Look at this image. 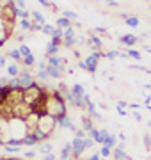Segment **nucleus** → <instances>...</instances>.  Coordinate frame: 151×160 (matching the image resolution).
<instances>
[{"mask_svg":"<svg viewBox=\"0 0 151 160\" xmlns=\"http://www.w3.org/2000/svg\"><path fill=\"white\" fill-rule=\"evenodd\" d=\"M43 91H45V87H43V84H37V82H36L32 87L25 89V103H29V105L36 103V101L39 100V96L43 94Z\"/></svg>","mask_w":151,"mask_h":160,"instance_id":"1","label":"nucleus"},{"mask_svg":"<svg viewBox=\"0 0 151 160\" xmlns=\"http://www.w3.org/2000/svg\"><path fill=\"white\" fill-rule=\"evenodd\" d=\"M57 125H59V123H57V118H53V116H50V114H46L45 118L39 119V126H37V128H39L43 133H46V135L50 137V135H52V130H53Z\"/></svg>","mask_w":151,"mask_h":160,"instance_id":"2","label":"nucleus"},{"mask_svg":"<svg viewBox=\"0 0 151 160\" xmlns=\"http://www.w3.org/2000/svg\"><path fill=\"white\" fill-rule=\"evenodd\" d=\"M18 77H20V85L23 87V89H29V87H32L36 84V80H34V77L30 75L29 70H21Z\"/></svg>","mask_w":151,"mask_h":160,"instance_id":"3","label":"nucleus"},{"mask_svg":"<svg viewBox=\"0 0 151 160\" xmlns=\"http://www.w3.org/2000/svg\"><path fill=\"white\" fill-rule=\"evenodd\" d=\"M103 54L101 52H93L87 59H85V62H87V71L89 73H96V66H98V61Z\"/></svg>","mask_w":151,"mask_h":160,"instance_id":"4","label":"nucleus"},{"mask_svg":"<svg viewBox=\"0 0 151 160\" xmlns=\"http://www.w3.org/2000/svg\"><path fill=\"white\" fill-rule=\"evenodd\" d=\"M71 144H73V158H77V160H80V156H82V153L85 151V146H84V139H75L71 141Z\"/></svg>","mask_w":151,"mask_h":160,"instance_id":"5","label":"nucleus"},{"mask_svg":"<svg viewBox=\"0 0 151 160\" xmlns=\"http://www.w3.org/2000/svg\"><path fill=\"white\" fill-rule=\"evenodd\" d=\"M36 144H39V139H37V135H36L34 132H29V133L23 135V146L32 148V146H36Z\"/></svg>","mask_w":151,"mask_h":160,"instance_id":"6","label":"nucleus"},{"mask_svg":"<svg viewBox=\"0 0 151 160\" xmlns=\"http://www.w3.org/2000/svg\"><path fill=\"white\" fill-rule=\"evenodd\" d=\"M137 41H139V37H137V36H133V34H124V36H121V37H119V43L126 44V47H133Z\"/></svg>","mask_w":151,"mask_h":160,"instance_id":"7","label":"nucleus"},{"mask_svg":"<svg viewBox=\"0 0 151 160\" xmlns=\"http://www.w3.org/2000/svg\"><path fill=\"white\" fill-rule=\"evenodd\" d=\"M57 123H59V126H60V128H68V130H71V132H77V128H75L73 121H71L68 116H64V118L57 119Z\"/></svg>","mask_w":151,"mask_h":160,"instance_id":"8","label":"nucleus"},{"mask_svg":"<svg viewBox=\"0 0 151 160\" xmlns=\"http://www.w3.org/2000/svg\"><path fill=\"white\" fill-rule=\"evenodd\" d=\"M114 160H130V156H128L126 153H124V149L121 148V146H117V148H114Z\"/></svg>","mask_w":151,"mask_h":160,"instance_id":"9","label":"nucleus"},{"mask_svg":"<svg viewBox=\"0 0 151 160\" xmlns=\"http://www.w3.org/2000/svg\"><path fill=\"white\" fill-rule=\"evenodd\" d=\"M57 27L59 29H62V30H66V29H70L71 27V20H68V18H64V16H60V18H57Z\"/></svg>","mask_w":151,"mask_h":160,"instance_id":"10","label":"nucleus"},{"mask_svg":"<svg viewBox=\"0 0 151 160\" xmlns=\"http://www.w3.org/2000/svg\"><path fill=\"white\" fill-rule=\"evenodd\" d=\"M82 128L85 130V132H91L93 128H94V125H93V119H91V116H82Z\"/></svg>","mask_w":151,"mask_h":160,"instance_id":"11","label":"nucleus"},{"mask_svg":"<svg viewBox=\"0 0 151 160\" xmlns=\"http://www.w3.org/2000/svg\"><path fill=\"white\" fill-rule=\"evenodd\" d=\"M46 62H48V66H53V68H60V66H62V59L57 57V55L46 57Z\"/></svg>","mask_w":151,"mask_h":160,"instance_id":"12","label":"nucleus"},{"mask_svg":"<svg viewBox=\"0 0 151 160\" xmlns=\"http://www.w3.org/2000/svg\"><path fill=\"white\" fill-rule=\"evenodd\" d=\"M46 71H48L50 78H60V77H62V71L59 70V68H53V66H48V68H46Z\"/></svg>","mask_w":151,"mask_h":160,"instance_id":"13","label":"nucleus"},{"mask_svg":"<svg viewBox=\"0 0 151 160\" xmlns=\"http://www.w3.org/2000/svg\"><path fill=\"white\" fill-rule=\"evenodd\" d=\"M30 16L37 21V23H41L43 27L46 25V20H45V16H43V13H39V11H32V13H30Z\"/></svg>","mask_w":151,"mask_h":160,"instance_id":"14","label":"nucleus"},{"mask_svg":"<svg viewBox=\"0 0 151 160\" xmlns=\"http://www.w3.org/2000/svg\"><path fill=\"white\" fill-rule=\"evenodd\" d=\"M20 29H21V30H25V32L32 30V21H30V18H25V20H20Z\"/></svg>","mask_w":151,"mask_h":160,"instance_id":"15","label":"nucleus"},{"mask_svg":"<svg viewBox=\"0 0 151 160\" xmlns=\"http://www.w3.org/2000/svg\"><path fill=\"white\" fill-rule=\"evenodd\" d=\"M116 141H117V137H116L114 133H110L109 137H107V141L103 142V146H107V148H110V149H114V148H116Z\"/></svg>","mask_w":151,"mask_h":160,"instance_id":"16","label":"nucleus"},{"mask_svg":"<svg viewBox=\"0 0 151 160\" xmlns=\"http://www.w3.org/2000/svg\"><path fill=\"white\" fill-rule=\"evenodd\" d=\"M20 71H21V70H20V68H18L14 62L7 66V75H9V77H18V75H20Z\"/></svg>","mask_w":151,"mask_h":160,"instance_id":"17","label":"nucleus"},{"mask_svg":"<svg viewBox=\"0 0 151 160\" xmlns=\"http://www.w3.org/2000/svg\"><path fill=\"white\" fill-rule=\"evenodd\" d=\"M71 93H73V94H77V96H80V98H84V96H85V91H84V87H82L80 84H75V85L71 87Z\"/></svg>","mask_w":151,"mask_h":160,"instance_id":"18","label":"nucleus"},{"mask_svg":"<svg viewBox=\"0 0 151 160\" xmlns=\"http://www.w3.org/2000/svg\"><path fill=\"white\" fill-rule=\"evenodd\" d=\"M59 52V47L53 43H48V47H46V57H52V55H57Z\"/></svg>","mask_w":151,"mask_h":160,"instance_id":"19","label":"nucleus"},{"mask_svg":"<svg viewBox=\"0 0 151 160\" xmlns=\"http://www.w3.org/2000/svg\"><path fill=\"white\" fill-rule=\"evenodd\" d=\"M124 21H126V25L132 27V29H135V27L139 25V18H137V16H128Z\"/></svg>","mask_w":151,"mask_h":160,"instance_id":"20","label":"nucleus"},{"mask_svg":"<svg viewBox=\"0 0 151 160\" xmlns=\"http://www.w3.org/2000/svg\"><path fill=\"white\" fill-rule=\"evenodd\" d=\"M71 39H75V29L73 27L64 30V41H71Z\"/></svg>","mask_w":151,"mask_h":160,"instance_id":"21","label":"nucleus"},{"mask_svg":"<svg viewBox=\"0 0 151 160\" xmlns=\"http://www.w3.org/2000/svg\"><path fill=\"white\" fill-rule=\"evenodd\" d=\"M7 55H9V57H11L13 61H20V59H21V61H23V55H21V52H20V48H18V50H11V52H9Z\"/></svg>","mask_w":151,"mask_h":160,"instance_id":"22","label":"nucleus"},{"mask_svg":"<svg viewBox=\"0 0 151 160\" xmlns=\"http://www.w3.org/2000/svg\"><path fill=\"white\" fill-rule=\"evenodd\" d=\"M100 155H101V158H109V156L112 155V149H110V148H107V146H101Z\"/></svg>","mask_w":151,"mask_h":160,"instance_id":"23","label":"nucleus"},{"mask_svg":"<svg viewBox=\"0 0 151 160\" xmlns=\"http://www.w3.org/2000/svg\"><path fill=\"white\" fill-rule=\"evenodd\" d=\"M52 144H41L39 146V153H45V155H48V153H52Z\"/></svg>","mask_w":151,"mask_h":160,"instance_id":"24","label":"nucleus"},{"mask_svg":"<svg viewBox=\"0 0 151 160\" xmlns=\"http://www.w3.org/2000/svg\"><path fill=\"white\" fill-rule=\"evenodd\" d=\"M126 55L133 57L135 61H140V57H142V55H140V52H137V50H133V48H130V50H128V52H126Z\"/></svg>","mask_w":151,"mask_h":160,"instance_id":"25","label":"nucleus"},{"mask_svg":"<svg viewBox=\"0 0 151 160\" xmlns=\"http://www.w3.org/2000/svg\"><path fill=\"white\" fill-rule=\"evenodd\" d=\"M23 64H25L27 68L34 66V64H36V59H34V55H29V57H23Z\"/></svg>","mask_w":151,"mask_h":160,"instance_id":"26","label":"nucleus"},{"mask_svg":"<svg viewBox=\"0 0 151 160\" xmlns=\"http://www.w3.org/2000/svg\"><path fill=\"white\" fill-rule=\"evenodd\" d=\"M119 55H123V54H121V52H117V50H110V52H107V55H105V57H107V59H110V61H114V59H116V57H119Z\"/></svg>","mask_w":151,"mask_h":160,"instance_id":"27","label":"nucleus"},{"mask_svg":"<svg viewBox=\"0 0 151 160\" xmlns=\"http://www.w3.org/2000/svg\"><path fill=\"white\" fill-rule=\"evenodd\" d=\"M20 52H21V55H23V57L32 55V52H30V48L27 47V44H21V47H20Z\"/></svg>","mask_w":151,"mask_h":160,"instance_id":"28","label":"nucleus"},{"mask_svg":"<svg viewBox=\"0 0 151 160\" xmlns=\"http://www.w3.org/2000/svg\"><path fill=\"white\" fill-rule=\"evenodd\" d=\"M9 85H11L13 89L20 87V77H11V78H9Z\"/></svg>","mask_w":151,"mask_h":160,"instance_id":"29","label":"nucleus"},{"mask_svg":"<svg viewBox=\"0 0 151 160\" xmlns=\"http://www.w3.org/2000/svg\"><path fill=\"white\" fill-rule=\"evenodd\" d=\"M84 146H85V149L93 148L94 146V139H93V137H85V139H84Z\"/></svg>","mask_w":151,"mask_h":160,"instance_id":"30","label":"nucleus"},{"mask_svg":"<svg viewBox=\"0 0 151 160\" xmlns=\"http://www.w3.org/2000/svg\"><path fill=\"white\" fill-rule=\"evenodd\" d=\"M52 37H60V39H64V30H62V29H59V27H55V29H53Z\"/></svg>","mask_w":151,"mask_h":160,"instance_id":"31","label":"nucleus"},{"mask_svg":"<svg viewBox=\"0 0 151 160\" xmlns=\"http://www.w3.org/2000/svg\"><path fill=\"white\" fill-rule=\"evenodd\" d=\"M62 16L68 20H77V13H73V11H62Z\"/></svg>","mask_w":151,"mask_h":160,"instance_id":"32","label":"nucleus"},{"mask_svg":"<svg viewBox=\"0 0 151 160\" xmlns=\"http://www.w3.org/2000/svg\"><path fill=\"white\" fill-rule=\"evenodd\" d=\"M37 78L46 80V78H50V75H48V71H46V70H39V71H37Z\"/></svg>","mask_w":151,"mask_h":160,"instance_id":"33","label":"nucleus"},{"mask_svg":"<svg viewBox=\"0 0 151 160\" xmlns=\"http://www.w3.org/2000/svg\"><path fill=\"white\" fill-rule=\"evenodd\" d=\"M53 29H55V27H52V25H48V23H46L45 27H43V32H45L46 36H50V37H52V34H53Z\"/></svg>","mask_w":151,"mask_h":160,"instance_id":"34","label":"nucleus"},{"mask_svg":"<svg viewBox=\"0 0 151 160\" xmlns=\"http://www.w3.org/2000/svg\"><path fill=\"white\" fill-rule=\"evenodd\" d=\"M4 149L7 151V153H16V151H20V146H4Z\"/></svg>","mask_w":151,"mask_h":160,"instance_id":"35","label":"nucleus"},{"mask_svg":"<svg viewBox=\"0 0 151 160\" xmlns=\"http://www.w3.org/2000/svg\"><path fill=\"white\" fill-rule=\"evenodd\" d=\"M75 137H77V139H85V130L84 128H78L75 132Z\"/></svg>","mask_w":151,"mask_h":160,"instance_id":"36","label":"nucleus"},{"mask_svg":"<svg viewBox=\"0 0 151 160\" xmlns=\"http://www.w3.org/2000/svg\"><path fill=\"white\" fill-rule=\"evenodd\" d=\"M144 146H146V149H149V148H151V137H149V133H146V135H144Z\"/></svg>","mask_w":151,"mask_h":160,"instance_id":"37","label":"nucleus"},{"mask_svg":"<svg viewBox=\"0 0 151 160\" xmlns=\"http://www.w3.org/2000/svg\"><path fill=\"white\" fill-rule=\"evenodd\" d=\"M32 30H34V32H37V30H39V32H43V25H41V23H37V21H32Z\"/></svg>","mask_w":151,"mask_h":160,"instance_id":"38","label":"nucleus"},{"mask_svg":"<svg viewBox=\"0 0 151 160\" xmlns=\"http://www.w3.org/2000/svg\"><path fill=\"white\" fill-rule=\"evenodd\" d=\"M89 135H91V137H93V139L96 141V139H98V135H100V130H98V128H93V130L89 132Z\"/></svg>","mask_w":151,"mask_h":160,"instance_id":"39","label":"nucleus"},{"mask_svg":"<svg viewBox=\"0 0 151 160\" xmlns=\"http://www.w3.org/2000/svg\"><path fill=\"white\" fill-rule=\"evenodd\" d=\"M16 2V6L20 7V9H27V4H25V0H14Z\"/></svg>","mask_w":151,"mask_h":160,"instance_id":"40","label":"nucleus"},{"mask_svg":"<svg viewBox=\"0 0 151 160\" xmlns=\"http://www.w3.org/2000/svg\"><path fill=\"white\" fill-rule=\"evenodd\" d=\"M43 160H57V156L53 153H48V155H45V158H43Z\"/></svg>","mask_w":151,"mask_h":160,"instance_id":"41","label":"nucleus"},{"mask_svg":"<svg viewBox=\"0 0 151 160\" xmlns=\"http://www.w3.org/2000/svg\"><path fill=\"white\" fill-rule=\"evenodd\" d=\"M89 160H101V155H100V151H98V153H94V155H91V156H89Z\"/></svg>","mask_w":151,"mask_h":160,"instance_id":"42","label":"nucleus"},{"mask_svg":"<svg viewBox=\"0 0 151 160\" xmlns=\"http://www.w3.org/2000/svg\"><path fill=\"white\" fill-rule=\"evenodd\" d=\"M117 114H119V116H126V109H123V107H117Z\"/></svg>","mask_w":151,"mask_h":160,"instance_id":"43","label":"nucleus"},{"mask_svg":"<svg viewBox=\"0 0 151 160\" xmlns=\"http://www.w3.org/2000/svg\"><path fill=\"white\" fill-rule=\"evenodd\" d=\"M78 66L82 68V70H85V71H87V62H85V61H80V62H78Z\"/></svg>","mask_w":151,"mask_h":160,"instance_id":"44","label":"nucleus"},{"mask_svg":"<svg viewBox=\"0 0 151 160\" xmlns=\"http://www.w3.org/2000/svg\"><path fill=\"white\" fill-rule=\"evenodd\" d=\"M34 155H36V153H34V151H25V156H27V158H32V156H34Z\"/></svg>","mask_w":151,"mask_h":160,"instance_id":"45","label":"nucleus"},{"mask_svg":"<svg viewBox=\"0 0 151 160\" xmlns=\"http://www.w3.org/2000/svg\"><path fill=\"white\" fill-rule=\"evenodd\" d=\"M144 103H146V107H149V103H151V96H146V100H144Z\"/></svg>","mask_w":151,"mask_h":160,"instance_id":"46","label":"nucleus"},{"mask_svg":"<svg viewBox=\"0 0 151 160\" xmlns=\"http://www.w3.org/2000/svg\"><path fill=\"white\" fill-rule=\"evenodd\" d=\"M133 118H135L137 121H140V119H142V118H140V114H139V112H133Z\"/></svg>","mask_w":151,"mask_h":160,"instance_id":"47","label":"nucleus"},{"mask_svg":"<svg viewBox=\"0 0 151 160\" xmlns=\"http://www.w3.org/2000/svg\"><path fill=\"white\" fill-rule=\"evenodd\" d=\"M96 32H100V34H105V32H107V30H105V29H103V27H98V29H96Z\"/></svg>","mask_w":151,"mask_h":160,"instance_id":"48","label":"nucleus"},{"mask_svg":"<svg viewBox=\"0 0 151 160\" xmlns=\"http://www.w3.org/2000/svg\"><path fill=\"white\" fill-rule=\"evenodd\" d=\"M6 62H7L6 57H0V66H6Z\"/></svg>","mask_w":151,"mask_h":160,"instance_id":"49","label":"nucleus"},{"mask_svg":"<svg viewBox=\"0 0 151 160\" xmlns=\"http://www.w3.org/2000/svg\"><path fill=\"white\" fill-rule=\"evenodd\" d=\"M117 107H123V109H126V101H119V103H117Z\"/></svg>","mask_w":151,"mask_h":160,"instance_id":"50","label":"nucleus"},{"mask_svg":"<svg viewBox=\"0 0 151 160\" xmlns=\"http://www.w3.org/2000/svg\"><path fill=\"white\" fill-rule=\"evenodd\" d=\"M6 146V141H0V148H4Z\"/></svg>","mask_w":151,"mask_h":160,"instance_id":"51","label":"nucleus"},{"mask_svg":"<svg viewBox=\"0 0 151 160\" xmlns=\"http://www.w3.org/2000/svg\"><path fill=\"white\" fill-rule=\"evenodd\" d=\"M146 50H147V52H149V54H151V47H147V48H146Z\"/></svg>","mask_w":151,"mask_h":160,"instance_id":"52","label":"nucleus"},{"mask_svg":"<svg viewBox=\"0 0 151 160\" xmlns=\"http://www.w3.org/2000/svg\"><path fill=\"white\" fill-rule=\"evenodd\" d=\"M101 160H107V158H101Z\"/></svg>","mask_w":151,"mask_h":160,"instance_id":"53","label":"nucleus"},{"mask_svg":"<svg viewBox=\"0 0 151 160\" xmlns=\"http://www.w3.org/2000/svg\"><path fill=\"white\" fill-rule=\"evenodd\" d=\"M57 160H59V158H57Z\"/></svg>","mask_w":151,"mask_h":160,"instance_id":"54","label":"nucleus"}]
</instances>
